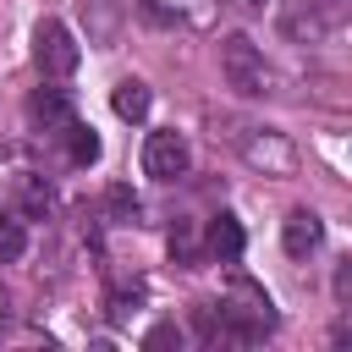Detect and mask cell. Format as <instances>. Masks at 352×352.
<instances>
[{
    "label": "cell",
    "mask_w": 352,
    "mask_h": 352,
    "mask_svg": "<svg viewBox=\"0 0 352 352\" xmlns=\"http://www.w3.org/2000/svg\"><path fill=\"white\" fill-rule=\"evenodd\" d=\"M253 170H264V176H292L297 170V148H292V138L286 132H275V126H253V121H226V132H220Z\"/></svg>",
    "instance_id": "obj_1"
},
{
    "label": "cell",
    "mask_w": 352,
    "mask_h": 352,
    "mask_svg": "<svg viewBox=\"0 0 352 352\" xmlns=\"http://www.w3.org/2000/svg\"><path fill=\"white\" fill-rule=\"evenodd\" d=\"M220 324H226V341H258L275 330V308L253 280H236L231 297L220 302Z\"/></svg>",
    "instance_id": "obj_2"
},
{
    "label": "cell",
    "mask_w": 352,
    "mask_h": 352,
    "mask_svg": "<svg viewBox=\"0 0 352 352\" xmlns=\"http://www.w3.org/2000/svg\"><path fill=\"white\" fill-rule=\"evenodd\" d=\"M220 72H226V82H231L236 94H248V99H258V94L270 88V66H264V55H258V44H253L248 33H226V38H220Z\"/></svg>",
    "instance_id": "obj_3"
},
{
    "label": "cell",
    "mask_w": 352,
    "mask_h": 352,
    "mask_svg": "<svg viewBox=\"0 0 352 352\" xmlns=\"http://www.w3.org/2000/svg\"><path fill=\"white\" fill-rule=\"evenodd\" d=\"M33 60H38V72H44V77H55V82H66V77L77 72V60H82V50H77V38H72V28H66V22H55V16H44V22L33 28Z\"/></svg>",
    "instance_id": "obj_4"
},
{
    "label": "cell",
    "mask_w": 352,
    "mask_h": 352,
    "mask_svg": "<svg viewBox=\"0 0 352 352\" xmlns=\"http://www.w3.org/2000/svg\"><path fill=\"white\" fill-rule=\"evenodd\" d=\"M187 165H192V148H187L182 132H148V143H143V170H148L154 182H176V176H187Z\"/></svg>",
    "instance_id": "obj_5"
},
{
    "label": "cell",
    "mask_w": 352,
    "mask_h": 352,
    "mask_svg": "<svg viewBox=\"0 0 352 352\" xmlns=\"http://www.w3.org/2000/svg\"><path fill=\"white\" fill-rule=\"evenodd\" d=\"M242 248H248V236H242V220H236V214H214V220L204 226V253H209V258L236 264Z\"/></svg>",
    "instance_id": "obj_6"
},
{
    "label": "cell",
    "mask_w": 352,
    "mask_h": 352,
    "mask_svg": "<svg viewBox=\"0 0 352 352\" xmlns=\"http://www.w3.org/2000/svg\"><path fill=\"white\" fill-rule=\"evenodd\" d=\"M28 116H33V126L50 132V138H60V126L77 121V110H72V99H66L60 88H38V94L28 99Z\"/></svg>",
    "instance_id": "obj_7"
},
{
    "label": "cell",
    "mask_w": 352,
    "mask_h": 352,
    "mask_svg": "<svg viewBox=\"0 0 352 352\" xmlns=\"http://www.w3.org/2000/svg\"><path fill=\"white\" fill-rule=\"evenodd\" d=\"M280 242H286V253H292V258H308V253L324 242L319 214H314V209H292V214H286V226H280Z\"/></svg>",
    "instance_id": "obj_8"
},
{
    "label": "cell",
    "mask_w": 352,
    "mask_h": 352,
    "mask_svg": "<svg viewBox=\"0 0 352 352\" xmlns=\"http://www.w3.org/2000/svg\"><path fill=\"white\" fill-rule=\"evenodd\" d=\"M143 11L154 22H187V28H209L214 0H143Z\"/></svg>",
    "instance_id": "obj_9"
},
{
    "label": "cell",
    "mask_w": 352,
    "mask_h": 352,
    "mask_svg": "<svg viewBox=\"0 0 352 352\" xmlns=\"http://www.w3.org/2000/svg\"><path fill=\"white\" fill-rule=\"evenodd\" d=\"M280 28H286L297 44H319V38H324V16H319L308 0H286V11H280Z\"/></svg>",
    "instance_id": "obj_10"
},
{
    "label": "cell",
    "mask_w": 352,
    "mask_h": 352,
    "mask_svg": "<svg viewBox=\"0 0 352 352\" xmlns=\"http://www.w3.org/2000/svg\"><path fill=\"white\" fill-rule=\"evenodd\" d=\"M60 143H66V160H72V165H94V160H99V138H94V126H82V121H66V126H60Z\"/></svg>",
    "instance_id": "obj_11"
},
{
    "label": "cell",
    "mask_w": 352,
    "mask_h": 352,
    "mask_svg": "<svg viewBox=\"0 0 352 352\" xmlns=\"http://www.w3.org/2000/svg\"><path fill=\"white\" fill-rule=\"evenodd\" d=\"M110 104H116V116H121V121H143V116H148V88H143L138 77H126V82H116Z\"/></svg>",
    "instance_id": "obj_12"
},
{
    "label": "cell",
    "mask_w": 352,
    "mask_h": 352,
    "mask_svg": "<svg viewBox=\"0 0 352 352\" xmlns=\"http://www.w3.org/2000/svg\"><path fill=\"white\" fill-rule=\"evenodd\" d=\"M16 204H22V214H50L55 209V192H50V182H38V176H16Z\"/></svg>",
    "instance_id": "obj_13"
},
{
    "label": "cell",
    "mask_w": 352,
    "mask_h": 352,
    "mask_svg": "<svg viewBox=\"0 0 352 352\" xmlns=\"http://www.w3.org/2000/svg\"><path fill=\"white\" fill-rule=\"evenodd\" d=\"M22 248H28L22 220H16L11 209H0V264H16V258H22Z\"/></svg>",
    "instance_id": "obj_14"
},
{
    "label": "cell",
    "mask_w": 352,
    "mask_h": 352,
    "mask_svg": "<svg viewBox=\"0 0 352 352\" xmlns=\"http://www.w3.org/2000/svg\"><path fill=\"white\" fill-rule=\"evenodd\" d=\"M170 258H176L182 270H198L204 248H198V231H192V226H176V231H170Z\"/></svg>",
    "instance_id": "obj_15"
},
{
    "label": "cell",
    "mask_w": 352,
    "mask_h": 352,
    "mask_svg": "<svg viewBox=\"0 0 352 352\" xmlns=\"http://www.w3.org/2000/svg\"><path fill=\"white\" fill-rule=\"evenodd\" d=\"M138 297H143V286H132V292L116 286V292H110V319H126V314L138 308Z\"/></svg>",
    "instance_id": "obj_16"
},
{
    "label": "cell",
    "mask_w": 352,
    "mask_h": 352,
    "mask_svg": "<svg viewBox=\"0 0 352 352\" xmlns=\"http://www.w3.org/2000/svg\"><path fill=\"white\" fill-rule=\"evenodd\" d=\"M187 336H182V324H154L148 336H143V346H182Z\"/></svg>",
    "instance_id": "obj_17"
},
{
    "label": "cell",
    "mask_w": 352,
    "mask_h": 352,
    "mask_svg": "<svg viewBox=\"0 0 352 352\" xmlns=\"http://www.w3.org/2000/svg\"><path fill=\"white\" fill-rule=\"evenodd\" d=\"M336 302H341V308H352V258H341V264H336Z\"/></svg>",
    "instance_id": "obj_18"
},
{
    "label": "cell",
    "mask_w": 352,
    "mask_h": 352,
    "mask_svg": "<svg viewBox=\"0 0 352 352\" xmlns=\"http://www.w3.org/2000/svg\"><path fill=\"white\" fill-rule=\"evenodd\" d=\"M236 6H248V11H258V6H264V0H236Z\"/></svg>",
    "instance_id": "obj_19"
},
{
    "label": "cell",
    "mask_w": 352,
    "mask_h": 352,
    "mask_svg": "<svg viewBox=\"0 0 352 352\" xmlns=\"http://www.w3.org/2000/svg\"><path fill=\"white\" fill-rule=\"evenodd\" d=\"M324 6H341V0H324Z\"/></svg>",
    "instance_id": "obj_20"
}]
</instances>
